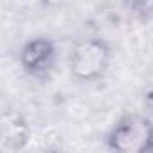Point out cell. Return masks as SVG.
Segmentation results:
<instances>
[{"label":"cell","instance_id":"6da1fadb","mask_svg":"<svg viewBox=\"0 0 153 153\" xmlns=\"http://www.w3.org/2000/svg\"><path fill=\"white\" fill-rule=\"evenodd\" d=\"M112 61V49L101 38L79 40L70 51L68 70L76 81H96L106 74Z\"/></svg>","mask_w":153,"mask_h":153},{"label":"cell","instance_id":"7a4b0ae2","mask_svg":"<svg viewBox=\"0 0 153 153\" xmlns=\"http://www.w3.org/2000/svg\"><path fill=\"white\" fill-rule=\"evenodd\" d=\"M151 124L139 115H126L108 131L106 144L114 151L140 153L146 151Z\"/></svg>","mask_w":153,"mask_h":153},{"label":"cell","instance_id":"3957f363","mask_svg":"<svg viewBox=\"0 0 153 153\" xmlns=\"http://www.w3.org/2000/svg\"><path fill=\"white\" fill-rule=\"evenodd\" d=\"M56 45L49 38H33L20 49V65L33 78H45L56 63Z\"/></svg>","mask_w":153,"mask_h":153},{"label":"cell","instance_id":"277c9868","mask_svg":"<svg viewBox=\"0 0 153 153\" xmlns=\"http://www.w3.org/2000/svg\"><path fill=\"white\" fill-rule=\"evenodd\" d=\"M31 140V126L18 114L6 110L0 121V151L2 153H16L25 149Z\"/></svg>","mask_w":153,"mask_h":153},{"label":"cell","instance_id":"5b68a950","mask_svg":"<svg viewBox=\"0 0 153 153\" xmlns=\"http://www.w3.org/2000/svg\"><path fill=\"white\" fill-rule=\"evenodd\" d=\"M123 2L133 16L140 20L153 18V0H123Z\"/></svg>","mask_w":153,"mask_h":153},{"label":"cell","instance_id":"8992f818","mask_svg":"<svg viewBox=\"0 0 153 153\" xmlns=\"http://www.w3.org/2000/svg\"><path fill=\"white\" fill-rule=\"evenodd\" d=\"M146 151H153V124H151V128H149V137H148Z\"/></svg>","mask_w":153,"mask_h":153}]
</instances>
